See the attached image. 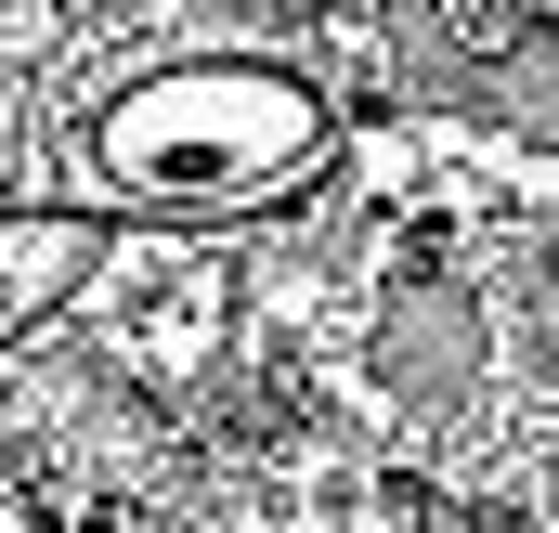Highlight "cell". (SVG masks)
<instances>
[{
  "mask_svg": "<svg viewBox=\"0 0 559 533\" xmlns=\"http://www.w3.org/2000/svg\"><path fill=\"white\" fill-rule=\"evenodd\" d=\"M79 273H92V222H0V339L26 312H66Z\"/></svg>",
  "mask_w": 559,
  "mask_h": 533,
  "instance_id": "obj_2",
  "label": "cell"
},
{
  "mask_svg": "<svg viewBox=\"0 0 559 533\" xmlns=\"http://www.w3.org/2000/svg\"><path fill=\"white\" fill-rule=\"evenodd\" d=\"M92 339L143 378H195L222 352V261L182 235H131L92 261Z\"/></svg>",
  "mask_w": 559,
  "mask_h": 533,
  "instance_id": "obj_1",
  "label": "cell"
}]
</instances>
